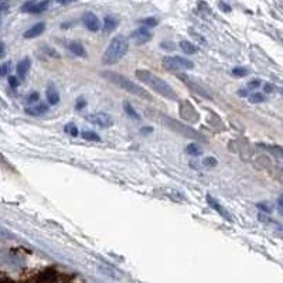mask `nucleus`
<instances>
[{"label":"nucleus","mask_w":283,"mask_h":283,"mask_svg":"<svg viewBox=\"0 0 283 283\" xmlns=\"http://www.w3.org/2000/svg\"><path fill=\"white\" fill-rule=\"evenodd\" d=\"M162 122L165 123V126L170 127L173 132L179 133L180 136H183V137H190V139L205 142V139L203 137V134L198 133L196 129H193V127L189 125H184V123H181V122H177L176 119L169 118V116H162Z\"/></svg>","instance_id":"4"},{"label":"nucleus","mask_w":283,"mask_h":283,"mask_svg":"<svg viewBox=\"0 0 283 283\" xmlns=\"http://www.w3.org/2000/svg\"><path fill=\"white\" fill-rule=\"evenodd\" d=\"M180 48L186 53V54H196L197 51H198V47L197 46H194L193 43H190V41H187V40H183V41H180Z\"/></svg>","instance_id":"19"},{"label":"nucleus","mask_w":283,"mask_h":283,"mask_svg":"<svg viewBox=\"0 0 283 283\" xmlns=\"http://www.w3.org/2000/svg\"><path fill=\"white\" fill-rule=\"evenodd\" d=\"M259 148H262L263 150L269 152L272 156H275L277 159H283V146H277V145H265V143H260Z\"/></svg>","instance_id":"15"},{"label":"nucleus","mask_w":283,"mask_h":283,"mask_svg":"<svg viewBox=\"0 0 283 283\" xmlns=\"http://www.w3.org/2000/svg\"><path fill=\"white\" fill-rule=\"evenodd\" d=\"M258 208L265 212H272V207L267 205V203H259V204H258Z\"/></svg>","instance_id":"32"},{"label":"nucleus","mask_w":283,"mask_h":283,"mask_svg":"<svg viewBox=\"0 0 283 283\" xmlns=\"http://www.w3.org/2000/svg\"><path fill=\"white\" fill-rule=\"evenodd\" d=\"M9 67H10V64H9V63L3 64V65L0 67V75H6V74L9 72V70H10Z\"/></svg>","instance_id":"34"},{"label":"nucleus","mask_w":283,"mask_h":283,"mask_svg":"<svg viewBox=\"0 0 283 283\" xmlns=\"http://www.w3.org/2000/svg\"><path fill=\"white\" fill-rule=\"evenodd\" d=\"M136 77L145 85H148L152 91H155L156 94L163 96L166 99H169V101H177L179 99L173 87L170 84H167L165 79L158 77L156 74H153L148 70H137L136 71Z\"/></svg>","instance_id":"1"},{"label":"nucleus","mask_w":283,"mask_h":283,"mask_svg":"<svg viewBox=\"0 0 283 283\" xmlns=\"http://www.w3.org/2000/svg\"><path fill=\"white\" fill-rule=\"evenodd\" d=\"M64 132L71 134V136H74V137L78 136V129H77V126L72 125V123H68V125L65 126V127H64Z\"/></svg>","instance_id":"28"},{"label":"nucleus","mask_w":283,"mask_h":283,"mask_svg":"<svg viewBox=\"0 0 283 283\" xmlns=\"http://www.w3.org/2000/svg\"><path fill=\"white\" fill-rule=\"evenodd\" d=\"M163 191H165V196L170 197L173 201H177V203H179V201H184V200H186V197L183 196L180 191H177V190L165 189Z\"/></svg>","instance_id":"21"},{"label":"nucleus","mask_w":283,"mask_h":283,"mask_svg":"<svg viewBox=\"0 0 283 283\" xmlns=\"http://www.w3.org/2000/svg\"><path fill=\"white\" fill-rule=\"evenodd\" d=\"M9 82H10L12 87H17V85H19V79H17L16 77H10V78H9Z\"/></svg>","instance_id":"35"},{"label":"nucleus","mask_w":283,"mask_h":283,"mask_svg":"<svg viewBox=\"0 0 283 283\" xmlns=\"http://www.w3.org/2000/svg\"><path fill=\"white\" fill-rule=\"evenodd\" d=\"M258 87H260L259 79H253V81H251V82L248 84V88H249V89H256Z\"/></svg>","instance_id":"33"},{"label":"nucleus","mask_w":283,"mask_h":283,"mask_svg":"<svg viewBox=\"0 0 283 283\" xmlns=\"http://www.w3.org/2000/svg\"><path fill=\"white\" fill-rule=\"evenodd\" d=\"M3 54H5V44L0 43V58L3 57Z\"/></svg>","instance_id":"40"},{"label":"nucleus","mask_w":283,"mask_h":283,"mask_svg":"<svg viewBox=\"0 0 283 283\" xmlns=\"http://www.w3.org/2000/svg\"><path fill=\"white\" fill-rule=\"evenodd\" d=\"M47 110H48L47 105H44V103H40V105H37V106L27 108V109H26V113H29V115H32V116H39V115L44 113V112H47Z\"/></svg>","instance_id":"20"},{"label":"nucleus","mask_w":283,"mask_h":283,"mask_svg":"<svg viewBox=\"0 0 283 283\" xmlns=\"http://www.w3.org/2000/svg\"><path fill=\"white\" fill-rule=\"evenodd\" d=\"M180 115L181 118L186 119L190 123H196V122L200 120L198 112L194 109V106H193L189 101H183V102H180Z\"/></svg>","instance_id":"8"},{"label":"nucleus","mask_w":283,"mask_h":283,"mask_svg":"<svg viewBox=\"0 0 283 283\" xmlns=\"http://www.w3.org/2000/svg\"><path fill=\"white\" fill-rule=\"evenodd\" d=\"M143 24V27H156L159 24L158 19H155V17H146V19H143L140 22Z\"/></svg>","instance_id":"27"},{"label":"nucleus","mask_w":283,"mask_h":283,"mask_svg":"<svg viewBox=\"0 0 283 283\" xmlns=\"http://www.w3.org/2000/svg\"><path fill=\"white\" fill-rule=\"evenodd\" d=\"M39 99H40V94H39V92H33V94L29 95V98H27V101H29V103L39 102Z\"/></svg>","instance_id":"31"},{"label":"nucleus","mask_w":283,"mask_h":283,"mask_svg":"<svg viewBox=\"0 0 283 283\" xmlns=\"http://www.w3.org/2000/svg\"><path fill=\"white\" fill-rule=\"evenodd\" d=\"M129 47H130V43H129L127 37L122 36V34L115 36L113 39L110 40L109 46L106 47L105 53H103V65H113V64L119 63L127 54Z\"/></svg>","instance_id":"3"},{"label":"nucleus","mask_w":283,"mask_h":283,"mask_svg":"<svg viewBox=\"0 0 283 283\" xmlns=\"http://www.w3.org/2000/svg\"><path fill=\"white\" fill-rule=\"evenodd\" d=\"M46 96H47V102L50 103V105H53V106L58 105V102H60V94H58V91L55 89L54 85H50V87L47 88Z\"/></svg>","instance_id":"18"},{"label":"nucleus","mask_w":283,"mask_h":283,"mask_svg":"<svg viewBox=\"0 0 283 283\" xmlns=\"http://www.w3.org/2000/svg\"><path fill=\"white\" fill-rule=\"evenodd\" d=\"M277 204H279V207H280V208H283V194L279 197V200H277Z\"/></svg>","instance_id":"41"},{"label":"nucleus","mask_w":283,"mask_h":283,"mask_svg":"<svg viewBox=\"0 0 283 283\" xmlns=\"http://www.w3.org/2000/svg\"><path fill=\"white\" fill-rule=\"evenodd\" d=\"M220 8L224 9V10H227V12H231V8H229V6H227L225 3H220Z\"/></svg>","instance_id":"39"},{"label":"nucleus","mask_w":283,"mask_h":283,"mask_svg":"<svg viewBox=\"0 0 283 283\" xmlns=\"http://www.w3.org/2000/svg\"><path fill=\"white\" fill-rule=\"evenodd\" d=\"M265 101V95L260 94V92H253L249 95V102L251 103H260Z\"/></svg>","instance_id":"25"},{"label":"nucleus","mask_w":283,"mask_h":283,"mask_svg":"<svg viewBox=\"0 0 283 283\" xmlns=\"http://www.w3.org/2000/svg\"><path fill=\"white\" fill-rule=\"evenodd\" d=\"M123 109H125V112L127 113V116H130L132 119H136V120H139V119L142 118L140 115L134 110V108L130 105L129 102H125V105H123Z\"/></svg>","instance_id":"22"},{"label":"nucleus","mask_w":283,"mask_h":283,"mask_svg":"<svg viewBox=\"0 0 283 283\" xmlns=\"http://www.w3.org/2000/svg\"><path fill=\"white\" fill-rule=\"evenodd\" d=\"M248 72H249V71L246 70V68H244V67H236V68L232 70V74H234L235 77H245V75H248Z\"/></svg>","instance_id":"29"},{"label":"nucleus","mask_w":283,"mask_h":283,"mask_svg":"<svg viewBox=\"0 0 283 283\" xmlns=\"http://www.w3.org/2000/svg\"><path fill=\"white\" fill-rule=\"evenodd\" d=\"M273 89H275V87H273L272 84H266V85H265V92H266V94L273 92Z\"/></svg>","instance_id":"36"},{"label":"nucleus","mask_w":283,"mask_h":283,"mask_svg":"<svg viewBox=\"0 0 283 283\" xmlns=\"http://www.w3.org/2000/svg\"><path fill=\"white\" fill-rule=\"evenodd\" d=\"M30 67H32V61H30V58H23L20 63L17 64V75H19V78L23 79L26 75H27V72L30 70Z\"/></svg>","instance_id":"14"},{"label":"nucleus","mask_w":283,"mask_h":283,"mask_svg":"<svg viewBox=\"0 0 283 283\" xmlns=\"http://www.w3.org/2000/svg\"><path fill=\"white\" fill-rule=\"evenodd\" d=\"M44 30H46V23H43V22L36 23L24 33V39H36V37H39L40 34H43Z\"/></svg>","instance_id":"12"},{"label":"nucleus","mask_w":283,"mask_h":283,"mask_svg":"<svg viewBox=\"0 0 283 283\" xmlns=\"http://www.w3.org/2000/svg\"><path fill=\"white\" fill-rule=\"evenodd\" d=\"M186 152L189 153L190 156H200V155H201V149H200L197 145H194V143L189 145L187 149H186Z\"/></svg>","instance_id":"26"},{"label":"nucleus","mask_w":283,"mask_h":283,"mask_svg":"<svg viewBox=\"0 0 283 283\" xmlns=\"http://www.w3.org/2000/svg\"><path fill=\"white\" fill-rule=\"evenodd\" d=\"M179 78L187 85V87L193 91V92H196L200 96H203L205 99H212V95L210 92V89L205 87L204 84H201V82H198L196 79L193 78V77H189V75H184V74H179Z\"/></svg>","instance_id":"6"},{"label":"nucleus","mask_w":283,"mask_h":283,"mask_svg":"<svg viewBox=\"0 0 283 283\" xmlns=\"http://www.w3.org/2000/svg\"><path fill=\"white\" fill-rule=\"evenodd\" d=\"M207 201H208V205L211 207V208H214L215 211H218L220 212V215L221 217H224L225 220H228V221H231V217H229V212L222 207V205H220V203L217 201V200H214L212 197H210V196H207Z\"/></svg>","instance_id":"13"},{"label":"nucleus","mask_w":283,"mask_h":283,"mask_svg":"<svg viewBox=\"0 0 283 283\" xmlns=\"http://www.w3.org/2000/svg\"><path fill=\"white\" fill-rule=\"evenodd\" d=\"M84 118L87 119L89 123L98 126V127H102V129H106V127H110V126L113 125V119L110 118L109 115H106L105 112L89 113V115H85Z\"/></svg>","instance_id":"7"},{"label":"nucleus","mask_w":283,"mask_h":283,"mask_svg":"<svg viewBox=\"0 0 283 283\" xmlns=\"http://www.w3.org/2000/svg\"><path fill=\"white\" fill-rule=\"evenodd\" d=\"M163 67L169 71H184V70H193L194 68V63L190 61L189 58L184 57H179V55H169L163 58Z\"/></svg>","instance_id":"5"},{"label":"nucleus","mask_w":283,"mask_h":283,"mask_svg":"<svg viewBox=\"0 0 283 283\" xmlns=\"http://www.w3.org/2000/svg\"><path fill=\"white\" fill-rule=\"evenodd\" d=\"M101 77H103L105 79H108L109 82L115 84L116 87L122 88L123 91L134 95V96H137V98H142V99H145V101H152V99H153V96H152L145 88L140 87L139 84L133 82L132 79H129L127 77H125V75L119 74V72L105 70L101 72Z\"/></svg>","instance_id":"2"},{"label":"nucleus","mask_w":283,"mask_h":283,"mask_svg":"<svg viewBox=\"0 0 283 283\" xmlns=\"http://www.w3.org/2000/svg\"><path fill=\"white\" fill-rule=\"evenodd\" d=\"M280 170H282V172H283V166H280Z\"/></svg>","instance_id":"43"},{"label":"nucleus","mask_w":283,"mask_h":283,"mask_svg":"<svg viewBox=\"0 0 283 283\" xmlns=\"http://www.w3.org/2000/svg\"><path fill=\"white\" fill-rule=\"evenodd\" d=\"M85 106H87V101H85L84 98H78V99H77V103H75V109L81 110L84 109Z\"/></svg>","instance_id":"30"},{"label":"nucleus","mask_w":283,"mask_h":283,"mask_svg":"<svg viewBox=\"0 0 283 283\" xmlns=\"http://www.w3.org/2000/svg\"><path fill=\"white\" fill-rule=\"evenodd\" d=\"M218 165V162H217V159L214 158H205L201 160V167L203 169H212V167H215V166Z\"/></svg>","instance_id":"23"},{"label":"nucleus","mask_w":283,"mask_h":283,"mask_svg":"<svg viewBox=\"0 0 283 283\" xmlns=\"http://www.w3.org/2000/svg\"><path fill=\"white\" fill-rule=\"evenodd\" d=\"M68 50H70L74 55H77V57H81V58H85V57H87V50H85V47H84L81 43L72 41V43L68 44Z\"/></svg>","instance_id":"16"},{"label":"nucleus","mask_w":283,"mask_h":283,"mask_svg":"<svg viewBox=\"0 0 283 283\" xmlns=\"http://www.w3.org/2000/svg\"><path fill=\"white\" fill-rule=\"evenodd\" d=\"M48 3L47 0H44V2H27V3H24L23 8L22 10L26 12V13H33V15H39V13H43L46 9L48 8Z\"/></svg>","instance_id":"11"},{"label":"nucleus","mask_w":283,"mask_h":283,"mask_svg":"<svg viewBox=\"0 0 283 283\" xmlns=\"http://www.w3.org/2000/svg\"><path fill=\"white\" fill-rule=\"evenodd\" d=\"M82 23H84V26L87 27L89 32L92 33L99 32V29H101V22H99L98 16L95 13H92V12H87L82 16Z\"/></svg>","instance_id":"10"},{"label":"nucleus","mask_w":283,"mask_h":283,"mask_svg":"<svg viewBox=\"0 0 283 283\" xmlns=\"http://www.w3.org/2000/svg\"><path fill=\"white\" fill-rule=\"evenodd\" d=\"M119 26V22L116 17L113 16H105L103 19V33H112Z\"/></svg>","instance_id":"17"},{"label":"nucleus","mask_w":283,"mask_h":283,"mask_svg":"<svg viewBox=\"0 0 283 283\" xmlns=\"http://www.w3.org/2000/svg\"><path fill=\"white\" fill-rule=\"evenodd\" d=\"M280 94H282V96H283V88H282V89H280Z\"/></svg>","instance_id":"42"},{"label":"nucleus","mask_w":283,"mask_h":283,"mask_svg":"<svg viewBox=\"0 0 283 283\" xmlns=\"http://www.w3.org/2000/svg\"><path fill=\"white\" fill-rule=\"evenodd\" d=\"M129 40H132V43H134L136 46H143V44L149 43L152 40V33L146 27H139L134 32L130 33Z\"/></svg>","instance_id":"9"},{"label":"nucleus","mask_w":283,"mask_h":283,"mask_svg":"<svg viewBox=\"0 0 283 283\" xmlns=\"http://www.w3.org/2000/svg\"><path fill=\"white\" fill-rule=\"evenodd\" d=\"M82 137H84L85 140L89 142H101V137L95 133V132H91V130H84V132H82Z\"/></svg>","instance_id":"24"},{"label":"nucleus","mask_w":283,"mask_h":283,"mask_svg":"<svg viewBox=\"0 0 283 283\" xmlns=\"http://www.w3.org/2000/svg\"><path fill=\"white\" fill-rule=\"evenodd\" d=\"M238 94L241 95V96H246V95L249 96V92H248V89H241V91H239Z\"/></svg>","instance_id":"38"},{"label":"nucleus","mask_w":283,"mask_h":283,"mask_svg":"<svg viewBox=\"0 0 283 283\" xmlns=\"http://www.w3.org/2000/svg\"><path fill=\"white\" fill-rule=\"evenodd\" d=\"M153 127H142V133H152Z\"/></svg>","instance_id":"37"}]
</instances>
